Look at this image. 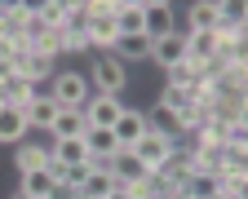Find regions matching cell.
Masks as SVG:
<instances>
[{"label":"cell","mask_w":248,"mask_h":199,"mask_svg":"<svg viewBox=\"0 0 248 199\" xmlns=\"http://www.w3.org/2000/svg\"><path fill=\"white\" fill-rule=\"evenodd\" d=\"M169 31H177L173 5H164V0H146V5H142V36L146 40H160V36H169Z\"/></svg>","instance_id":"5b68a950"},{"label":"cell","mask_w":248,"mask_h":199,"mask_svg":"<svg viewBox=\"0 0 248 199\" xmlns=\"http://www.w3.org/2000/svg\"><path fill=\"white\" fill-rule=\"evenodd\" d=\"M14 164H18V173H36L49 164V146H36V142H18L14 151Z\"/></svg>","instance_id":"e0dca14e"},{"label":"cell","mask_w":248,"mask_h":199,"mask_svg":"<svg viewBox=\"0 0 248 199\" xmlns=\"http://www.w3.org/2000/svg\"><path fill=\"white\" fill-rule=\"evenodd\" d=\"M111 133H115L120 151H129V146L142 138V133H146V115H142V111H133V107H124V115L115 120V128H111Z\"/></svg>","instance_id":"9c48e42d"},{"label":"cell","mask_w":248,"mask_h":199,"mask_svg":"<svg viewBox=\"0 0 248 199\" xmlns=\"http://www.w3.org/2000/svg\"><path fill=\"white\" fill-rule=\"evenodd\" d=\"M84 151H89V159H111L115 151H120V142H115V133L111 128H84Z\"/></svg>","instance_id":"5bb4252c"},{"label":"cell","mask_w":248,"mask_h":199,"mask_svg":"<svg viewBox=\"0 0 248 199\" xmlns=\"http://www.w3.org/2000/svg\"><path fill=\"white\" fill-rule=\"evenodd\" d=\"M62 186L53 182V173H49V164L45 168H36V173H22V199H53Z\"/></svg>","instance_id":"30bf717a"},{"label":"cell","mask_w":248,"mask_h":199,"mask_svg":"<svg viewBox=\"0 0 248 199\" xmlns=\"http://www.w3.org/2000/svg\"><path fill=\"white\" fill-rule=\"evenodd\" d=\"M146 128H151V133H160V138H169V142L182 138V120H177V111H169V107H160V102L146 111Z\"/></svg>","instance_id":"4fadbf2b"},{"label":"cell","mask_w":248,"mask_h":199,"mask_svg":"<svg viewBox=\"0 0 248 199\" xmlns=\"http://www.w3.org/2000/svg\"><path fill=\"white\" fill-rule=\"evenodd\" d=\"M18 199H22V195H18Z\"/></svg>","instance_id":"ffe728a7"},{"label":"cell","mask_w":248,"mask_h":199,"mask_svg":"<svg viewBox=\"0 0 248 199\" xmlns=\"http://www.w3.org/2000/svg\"><path fill=\"white\" fill-rule=\"evenodd\" d=\"M36 97V84H27L22 76H9V80H0V102L5 107H18V111H27V102Z\"/></svg>","instance_id":"2e32d148"},{"label":"cell","mask_w":248,"mask_h":199,"mask_svg":"<svg viewBox=\"0 0 248 199\" xmlns=\"http://www.w3.org/2000/svg\"><path fill=\"white\" fill-rule=\"evenodd\" d=\"M58 111H62V107L53 102L49 93H36V97L27 102V111H22V115H27V124H31V128H45V133H49V124L58 120Z\"/></svg>","instance_id":"7c38bea8"},{"label":"cell","mask_w":248,"mask_h":199,"mask_svg":"<svg viewBox=\"0 0 248 199\" xmlns=\"http://www.w3.org/2000/svg\"><path fill=\"white\" fill-rule=\"evenodd\" d=\"M49 97L62 107V111H80L84 102H89V80H84V71H53V80H49Z\"/></svg>","instance_id":"7a4b0ae2"},{"label":"cell","mask_w":248,"mask_h":199,"mask_svg":"<svg viewBox=\"0 0 248 199\" xmlns=\"http://www.w3.org/2000/svg\"><path fill=\"white\" fill-rule=\"evenodd\" d=\"M120 115H124V97H102V93H93L89 102H84V120H89V128H115Z\"/></svg>","instance_id":"8992f818"},{"label":"cell","mask_w":248,"mask_h":199,"mask_svg":"<svg viewBox=\"0 0 248 199\" xmlns=\"http://www.w3.org/2000/svg\"><path fill=\"white\" fill-rule=\"evenodd\" d=\"M89 80V93H102V97H120L124 84H129V71L115 53H93V66L84 71Z\"/></svg>","instance_id":"6da1fadb"},{"label":"cell","mask_w":248,"mask_h":199,"mask_svg":"<svg viewBox=\"0 0 248 199\" xmlns=\"http://www.w3.org/2000/svg\"><path fill=\"white\" fill-rule=\"evenodd\" d=\"M31 133V124H27V115L18 111V107H5L0 102V142H9V146H18L22 138Z\"/></svg>","instance_id":"8fae6325"},{"label":"cell","mask_w":248,"mask_h":199,"mask_svg":"<svg viewBox=\"0 0 248 199\" xmlns=\"http://www.w3.org/2000/svg\"><path fill=\"white\" fill-rule=\"evenodd\" d=\"M129 151H133V155L142 159V168H146V173H160L164 164L173 159L177 142H169V138H160V133H151V128H146V133H142V138H138V142H133Z\"/></svg>","instance_id":"3957f363"},{"label":"cell","mask_w":248,"mask_h":199,"mask_svg":"<svg viewBox=\"0 0 248 199\" xmlns=\"http://www.w3.org/2000/svg\"><path fill=\"white\" fill-rule=\"evenodd\" d=\"M177 195H182V199H213V195H217V173H195Z\"/></svg>","instance_id":"d6986e66"},{"label":"cell","mask_w":248,"mask_h":199,"mask_svg":"<svg viewBox=\"0 0 248 199\" xmlns=\"http://www.w3.org/2000/svg\"><path fill=\"white\" fill-rule=\"evenodd\" d=\"M217 0H195L186 5V31H217Z\"/></svg>","instance_id":"9a60e30c"},{"label":"cell","mask_w":248,"mask_h":199,"mask_svg":"<svg viewBox=\"0 0 248 199\" xmlns=\"http://www.w3.org/2000/svg\"><path fill=\"white\" fill-rule=\"evenodd\" d=\"M111 53H115L120 62H138V58H151V40H146V36H115Z\"/></svg>","instance_id":"ac0fdd59"},{"label":"cell","mask_w":248,"mask_h":199,"mask_svg":"<svg viewBox=\"0 0 248 199\" xmlns=\"http://www.w3.org/2000/svg\"><path fill=\"white\" fill-rule=\"evenodd\" d=\"M151 58L164 66V71H173V66L186 62V31H169V36L151 40Z\"/></svg>","instance_id":"52a82bcc"},{"label":"cell","mask_w":248,"mask_h":199,"mask_svg":"<svg viewBox=\"0 0 248 199\" xmlns=\"http://www.w3.org/2000/svg\"><path fill=\"white\" fill-rule=\"evenodd\" d=\"M111 177H115V186H120V190L138 195V186H142L151 173L142 168V159H138L133 151H115V155H111Z\"/></svg>","instance_id":"277c9868"},{"label":"cell","mask_w":248,"mask_h":199,"mask_svg":"<svg viewBox=\"0 0 248 199\" xmlns=\"http://www.w3.org/2000/svg\"><path fill=\"white\" fill-rule=\"evenodd\" d=\"M84 128H89L84 107H80V111H58V120L49 124V142H71V138H84Z\"/></svg>","instance_id":"ba28073f"}]
</instances>
